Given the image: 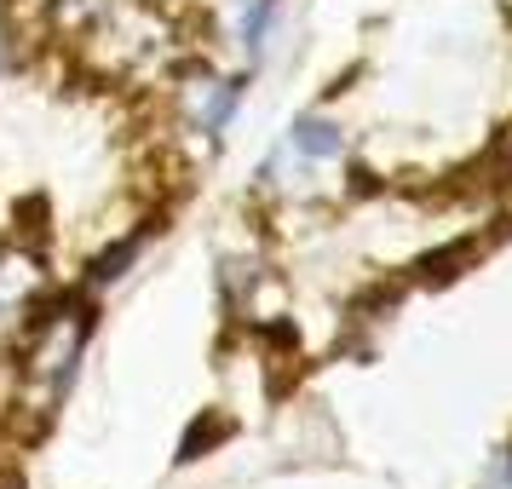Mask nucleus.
<instances>
[{
	"label": "nucleus",
	"mask_w": 512,
	"mask_h": 489,
	"mask_svg": "<svg viewBox=\"0 0 512 489\" xmlns=\"http://www.w3.org/2000/svg\"><path fill=\"white\" fill-rule=\"evenodd\" d=\"M93 334H98V294H87V288H70L58 300L47 294L35 305V317L24 323V340H18V357H12V409L29 426H47L70 403Z\"/></svg>",
	"instance_id": "1"
},
{
	"label": "nucleus",
	"mask_w": 512,
	"mask_h": 489,
	"mask_svg": "<svg viewBox=\"0 0 512 489\" xmlns=\"http://www.w3.org/2000/svg\"><path fill=\"white\" fill-rule=\"evenodd\" d=\"M75 47H87V64H93L104 81H144V75L167 70V64L179 58L173 29H167L162 18H156V6H144V0H116Z\"/></svg>",
	"instance_id": "2"
},
{
	"label": "nucleus",
	"mask_w": 512,
	"mask_h": 489,
	"mask_svg": "<svg viewBox=\"0 0 512 489\" xmlns=\"http://www.w3.org/2000/svg\"><path fill=\"white\" fill-rule=\"evenodd\" d=\"M254 70H219V64H185L173 75V127L196 150H219L248 104Z\"/></svg>",
	"instance_id": "3"
},
{
	"label": "nucleus",
	"mask_w": 512,
	"mask_h": 489,
	"mask_svg": "<svg viewBox=\"0 0 512 489\" xmlns=\"http://www.w3.org/2000/svg\"><path fill=\"white\" fill-rule=\"evenodd\" d=\"M340 162H346V127L334 116H323V110H305V116L288 121L277 150L259 162L254 185L265 196H294V190H305L317 173H328Z\"/></svg>",
	"instance_id": "4"
},
{
	"label": "nucleus",
	"mask_w": 512,
	"mask_h": 489,
	"mask_svg": "<svg viewBox=\"0 0 512 489\" xmlns=\"http://www.w3.org/2000/svg\"><path fill=\"white\" fill-rule=\"evenodd\" d=\"M52 294V265L29 242H0V334H18Z\"/></svg>",
	"instance_id": "5"
},
{
	"label": "nucleus",
	"mask_w": 512,
	"mask_h": 489,
	"mask_svg": "<svg viewBox=\"0 0 512 489\" xmlns=\"http://www.w3.org/2000/svg\"><path fill=\"white\" fill-rule=\"evenodd\" d=\"M219 6V35L225 47L242 58V70H254L259 58L271 52L282 24V0H213Z\"/></svg>",
	"instance_id": "6"
},
{
	"label": "nucleus",
	"mask_w": 512,
	"mask_h": 489,
	"mask_svg": "<svg viewBox=\"0 0 512 489\" xmlns=\"http://www.w3.org/2000/svg\"><path fill=\"white\" fill-rule=\"evenodd\" d=\"M144 242H150V231H127L121 242H110L104 254L87 259V271H81V282H75V288H87V294H104L110 282H121L127 271H133V265H139Z\"/></svg>",
	"instance_id": "7"
},
{
	"label": "nucleus",
	"mask_w": 512,
	"mask_h": 489,
	"mask_svg": "<svg viewBox=\"0 0 512 489\" xmlns=\"http://www.w3.org/2000/svg\"><path fill=\"white\" fill-rule=\"evenodd\" d=\"M110 6H116V0H47L41 12H47V29H52V35H58L64 47H75V41H81V35H87V29H93L98 18L110 12Z\"/></svg>",
	"instance_id": "8"
},
{
	"label": "nucleus",
	"mask_w": 512,
	"mask_h": 489,
	"mask_svg": "<svg viewBox=\"0 0 512 489\" xmlns=\"http://www.w3.org/2000/svg\"><path fill=\"white\" fill-rule=\"evenodd\" d=\"M472 489H512V443H501L495 455L484 461V472H478V484Z\"/></svg>",
	"instance_id": "9"
},
{
	"label": "nucleus",
	"mask_w": 512,
	"mask_h": 489,
	"mask_svg": "<svg viewBox=\"0 0 512 489\" xmlns=\"http://www.w3.org/2000/svg\"><path fill=\"white\" fill-rule=\"evenodd\" d=\"M6 64H12V58H6V41H0V81H6Z\"/></svg>",
	"instance_id": "10"
}]
</instances>
